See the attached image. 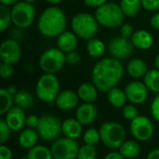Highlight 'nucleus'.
<instances>
[{"instance_id": "nucleus-21", "label": "nucleus", "mask_w": 159, "mask_h": 159, "mask_svg": "<svg viewBox=\"0 0 159 159\" xmlns=\"http://www.w3.org/2000/svg\"><path fill=\"white\" fill-rule=\"evenodd\" d=\"M62 133L65 137L76 140L82 133V125L76 118H68L62 122Z\"/></svg>"}, {"instance_id": "nucleus-51", "label": "nucleus", "mask_w": 159, "mask_h": 159, "mask_svg": "<svg viewBox=\"0 0 159 159\" xmlns=\"http://www.w3.org/2000/svg\"><path fill=\"white\" fill-rule=\"evenodd\" d=\"M48 3H50V4H58V3H60L61 0H46Z\"/></svg>"}, {"instance_id": "nucleus-22", "label": "nucleus", "mask_w": 159, "mask_h": 159, "mask_svg": "<svg viewBox=\"0 0 159 159\" xmlns=\"http://www.w3.org/2000/svg\"><path fill=\"white\" fill-rule=\"evenodd\" d=\"M98 89L93 83L85 82L78 87L77 95L84 102L93 103L98 97Z\"/></svg>"}, {"instance_id": "nucleus-8", "label": "nucleus", "mask_w": 159, "mask_h": 159, "mask_svg": "<svg viewBox=\"0 0 159 159\" xmlns=\"http://www.w3.org/2000/svg\"><path fill=\"white\" fill-rule=\"evenodd\" d=\"M66 63L65 53L58 48H50L43 52L39 59V66L46 74H55Z\"/></svg>"}, {"instance_id": "nucleus-40", "label": "nucleus", "mask_w": 159, "mask_h": 159, "mask_svg": "<svg viewBox=\"0 0 159 159\" xmlns=\"http://www.w3.org/2000/svg\"><path fill=\"white\" fill-rule=\"evenodd\" d=\"M151 114L153 117L159 122V93L154 98L151 103Z\"/></svg>"}, {"instance_id": "nucleus-5", "label": "nucleus", "mask_w": 159, "mask_h": 159, "mask_svg": "<svg viewBox=\"0 0 159 159\" xmlns=\"http://www.w3.org/2000/svg\"><path fill=\"white\" fill-rule=\"evenodd\" d=\"M99 131L102 143L109 149H119L126 141L125 128L117 122L107 121L100 127Z\"/></svg>"}, {"instance_id": "nucleus-17", "label": "nucleus", "mask_w": 159, "mask_h": 159, "mask_svg": "<svg viewBox=\"0 0 159 159\" xmlns=\"http://www.w3.org/2000/svg\"><path fill=\"white\" fill-rule=\"evenodd\" d=\"M98 116V109L93 103L84 102L79 105L75 112V118L81 123L82 126L92 124Z\"/></svg>"}, {"instance_id": "nucleus-6", "label": "nucleus", "mask_w": 159, "mask_h": 159, "mask_svg": "<svg viewBox=\"0 0 159 159\" xmlns=\"http://www.w3.org/2000/svg\"><path fill=\"white\" fill-rule=\"evenodd\" d=\"M59 79L54 74H44L36 82L35 94L37 98L48 103L55 102L57 96L60 93Z\"/></svg>"}, {"instance_id": "nucleus-48", "label": "nucleus", "mask_w": 159, "mask_h": 159, "mask_svg": "<svg viewBox=\"0 0 159 159\" xmlns=\"http://www.w3.org/2000/svg\"><path fill=\"white\" fill-rule=\"evenodd\" d=\"M1 4L2 5H5V6H13L15 5L16 3L19 2V0H0Z\"/></svg>"}, {"instance_id": "nucleus-34", "label": "nucleus", "mask_w": 159, "mask_h": 159, "mask_svg": "<svg viewBox=\"0 0 159 159\" xmlns=\"http://www.w3.org/2000/svg\"><path fill=\"white\" fill-rule=\"evenodd\" d=\"M97 157V150L95 146L84 144L79 147L78 154L76 159H96Z\"/></svg>"}, {"instance_id": "nucleus-29", "label": "nucleus", "mask_w": 159, "mask_h": 159, "mask_svg": "<svg viewBox=\"0 0 159 159\" xmlns=\"http://www.w3.org/2000/svg\"><path fill=\"white\" fill-rule=\"evenodd\" d=\"M25 159H53L51 150L44 145H35L28 150Z\"/></svg>"}, {"instance_id": "nucleus-12", "label": "nucleus", "mask_w": 159, "mask_h": 159, "mask_svg": "<svg viewBox=\"0 0 159 159\" xmlns=\"http://www.w3.org/2000/svg\"><path fill=\"white\" fill-rule=\"evenodd\" d=\"M133 44L131 40L123 36H116L108 43V51L112 58L117 60H125L129 58L133 51Z\"/></svg>"}, {"instance_id": "nucleus-27", "label": "nucleus", "mask_w": 159, "mask_h": 159, "mask_svg": "<svg viewBox=\"0 0 159 159\" xmlns=\"http://www.w3.org/2000/svg\"><path fill=\"white\" fill-rule=\"evenodd\" d=\"M87 52L92 58H100L105 51V46L103 42L98 38H91L87 41Z\"/></svg>"}, {"instance_id": "nucleus-23", "label": "nucleus", "mask_w": 159, "mask_h": 159, "mask_svg": "<svg viewBox=\"0 0 159 159\" xmlns=\"http://www.w3.org/2000/svg\"><path fill=\"white\" fill-rule=\"evenodd\" d=\"M127 71L129 75L133 78H142L144 77L147 70V65L144 61L142 59H132L129 61L127 65Z\"/></svg>"}, {"instance_id": "nucleus-43", "label": "nucleus", "mask_w": 159, "mask_h": 159, "mask_svg": "<svg viewBox=\"0 0 159 159\" xmlns=\"http://www.w3.org/2000/svg\"><path fill=\"white\" fill-rule=\"evenodd\" d=\"M0 159H12V151L4 144L0 146Z\"/></svg>"}, {"instance_id": "nucleus-36", "label": "nucleus", "mask_w": 159, "mask_h": 159, "mask_svg": "<svg viewBox=\"0 0 159 159\" xmlns=\"http://www.w3.org/2000/svg\"><path fill=\"white\" fill-rule=\"evenodd\" d=\"M11 131L12 130L7 126V124L5 121V119L1 118L0 119V143L1 144H4V143L8 140Z\"/></svg>"}, {"instance_id": "nucleus-16", "label": "nucleus", "mask_w": 159, "mask_h": 159, "mask_svg": "<svg viewBox=\"0 0 159 159\" xmlns=\"http://www.w3.org/2000/svg\"><path fill=\"white\" fill-rule=\"evenodd\" d=\"M79 97L77 92L72 89H65L59 93L55 100V105L61 111H71L76 107Z\"/></svg>"}, {"instance_id": "nucleus-42", "label": "nucleus", "mask_w": 159, "mask_h": 159, "mask_svg": "<svg viewBox=\"0 0 159 159\" xmlns=\"http://www.w3.org/2000/svg\"><path fill=\"white\" fill-rule=\"evenodd\" d=\"M133 27L131 24L129 23H124L122 24L121 26V29H120V34H121V36L123 37H126V38H129L132 36L133 34Z\"/></svg>"}, {"instance_id": "nucleus-31", "label": "nucleus", "mask_w": 159, "mask_h": 159, "mask_svg": "<svg viewBox=\"0 0 159 159\" xmlns=\"http://www.w3.org/2000/svg\"><path fill=\"white\" fill-rule=\"evenodd\" d=\"M14 96L7 90V89H0V114L6 115L13 106Z\"/></svg>"}, {"instance_id": "nucleus-10", "label": "nucleus", "mask_w": 159, "mask_h": 159, "mask_svg": "<svg viewBox=\"0 0 159 159\" xmlns=\"http://www.w3.org/2000/svg\"><path fill=\"white\" fill-rule=\"evenodd\" d=\"M50 150L53 159H76L79 145L75 140L64 137L54 141Z\"/></svg>"}, {"instance_id": "nucleus-1", "label": "nucleus", "mask_w": 159, "mask_h": 159, "mask_svg": "<svg viewBox=\"0 0 159 159\" xmlns=\"http://www.w3.org/2000/svg\"><path fill=\"white\" fill-rule=\"evenodd\" d=\"M124 75V66L120 60L105 58L99 61L91 73L92 83L99 91L108 92L119 83Z\"/></svg>"}, {"instance_id": "nucleus-7", "label": "nucleus", "mask_w": 159, "mask_h": 159, "mask_svg": "<svg viewBox=\"0 0 159 159\" xmlns=\"http://www.w3.org/2000/svg\"><path fill=\"white\" fill-rule=\"evenodd\" d=\"M62 122L53 115H43L36 129L39 137L47 142H54L62 133Z\"/></svg>"}, {"instance_id": "nucleus-44", "label": "nucleus", "mask_w": 159, "mask_h": 159, "mask_svg": "<svg viewBox=\"0 0 159 159\" xmlns=\"http://www.w3.org/2000/svg\"><path fill=\"white\" fill-rule=\"evenodd\" d=\"M107 0H84L85 4L88 7H99L102 5L105 4Z\"/></svg>"}, {"instance_id": "nucleus-53", "label": "nucleus", "mask_w": 159, "mask_h": 159, "mask_svg": "<svg viewBox=\"0 0 159 159\" xmlns=\"http://www.w3.org/2000/svg\"><path fill=\"white\" fill-rule=\"evenodd\" d=\"M70 1H76V0H70Z\"/></svg>"}, {"instance_id": "nucleus-39", "label": "nucleus", "mask_w": 159, "mask_h": 159, "mask_svg": "<svg viewBox=\"0 0 159 159\" xmlns=\"http://www.w3.org/2000/svg\"><path fill=\"white\" fill-rule=\"evenodd\" d=\"M142 6L148 11H157L159 9V0H142Z\"/></svg>"}, {"instance_id": "nucleus-33", "label": "nucleus", "mask_w": 159, "mask_h": 159, "mask_svg": "<svg viewBox=\"0 0 159 159\" xmlns=\"http://www.w3.org/2000/svg\"><path fill=\"white\" fill-rule=\"evenodd\" d=\"M83 140H84L85 144L95 146L101 141V135H100L99 129H94V128H90L87 129L83 135Z\"/></svg>"}, {"instance_id": "nucleus-49", "label": "nucleus", "mask_w": 159, "mask_h": 159, "mask_svg": "<svg viewBox=\"0 0 159 159\" xmlns=\"http://www.w3.org/2000/svg\"><path fill=\"white\" fill-rule=\"evenodd\" d=\"M7 90H8L13 96L18 92V89H17V88H16L15 86H10V87H8V88H7Z\"/></svg>"}, {"instance_id": "nucleus-35", "label": "nucleus", "mask_w": 159, "mask_h": 159, "mask_svg": "<svg viewBox=\"0 0 159 159\" xmlns=\"http://www.w3.org/2000/svg\"><path fill=\"white\" fill-rule=\"evenodd\" d=\"M122 114H123V116H124L125 119H128V120H130V121L133 120L134 118H136L139 116L138 110L133 104H126L123 107Z\"/></svg>"}, {"instance_id": "nucleus-37", "label": "nucleus", "mask_w": 159, "mask_h": 159, "mask_svg": "<svg viewBox=\"0 0 159 159\" xmlns=\"http://www.w3.org/2000/svg\"><path fill=\"white\" fill-rule=\"evenodd\" d=\"M14 74V67L13 64L2 62L0 65V76L3 79L10 78Z\"/></svg>"}, {"instance_id": "nucleus-46", "label": "nucleus", "mask_w": 159, "mask_h": 159, "mask_svg": "<svg viewBox=\"0 0 159 159\" xmlns=\"http://www.w3.org/2000/svg\"><path fill=\"white\" fill-rule=\"evenodd\" d=\"M104 159H126L119 152H111L108 153Z\"/></svg>"}, {"instance_id": "nucleus-52", "label": "nucleus", "mask_w": 159, "mask_h": 159, "mask_svg": "<svg viewBox=\"0 0 159 159\" xmlns=\"http://www.w3.org/2000/svg\"><path fill=\"white\" fill-rule=\"evenodd\" d=\"M22 1H25V2H29V3H33V2H34L35 0H22Z\"/></svg>"}, {"instance_id": "nucleus-13", "label": "nucleus", "mask_w": 159, "mask_h": 159, "mask_svg": "<svg viewBox=\"0 0 159 159\" xmlns=\"http://www.w3.org/2000/svg\"><path fill=\"white\" fill-rule=\"evenodd\" d=\"M0 57L3 62L15 64L21 58V48L14 38H7L0 45Z\"/></svg>"}, {"instance_id": "nucleus-2", "label": "nucleus", "mask_w": 159, "mask_h": 159, "mask_svg": "<svg viewBox=\"0 0 159 159\" xmlns=\"http://www.w3.org/2000/svg\"><path fill=\"white\" fill-rule=\"evenodd\" d=\"M67 24L64 12L58 7H47L39 16L37 29L46 37H58L65 31Z\"/></svg>"}, {"instance_id": "nucleus-14", "label": "nucleus", "mask_w": 159, "mask_h": 159, "mask_svg": "<svg viewBox=\"0 0 159 159\" xmlns=\"http://www.w3.org/2000/svg\"><path fill=\"white\" fill-rule=\"evenodd\" d=\"M148 90L145 84L141 81H131L125 88L127 99L133 104L144 102L148 97Z\"/></svg>"}, {"instance_id": "nucleus-3", "label": "nucleus", "mask_w": 159, "mask_h": 159, "mask_svg": "<svg viewBox=\"0 0 159 159\" xmlns=\"http://www.w3.org/2000/svg\"><path fill=\"white\" fill-rule=\"evenodd\" d=\"M72 31L80 38L89 40L95 37L99 29V22L95 16L88 12L76 14L71 21Z\"/></svg>"}, {"instance_id": "nucleus-11", "label": "nucleus", "mask_w": 159, "mask_h": 159, "mask_svg": "<svg viewBox=\"0 0 159 159\" xmlns=\"http://www.w3.org/2000/svg\"><path fill=\"white\" fill-rule=\"evenodd\" d=\"M129 129L136 140L146 142L150 140L154 134V124L149 117L145 116H138L130 121Z\"/></svg>"}, {"instance_id": "nucleus-50", "label": "nucleus", "mask_w": 159, "mask_h": 159, "mask_svg": "<svg viewBox=\"0 0 159 159\" xmlns=\"http://www.w3.org/2000/svg\"><path fill=\"white\" fill-rule=\"evenodd\" d=\"M155 66H156L157 69L159 70V53L156 56V58H155Z\"/></svg>"}, {"instance_id": "nucleus-32", "label": "nucleus", "mask_w": 159, "mask_h": 159, "mask_svg": "<svg viewBox=\"0 0 159 159\" xmlns=\"http://www.w3.org/2000/svg\"><path fill=\"white\" fill-rule=\"evenodd\" d=\"M12 22L11 17V8L8 6L0 5V31L4 32L8 28L10 23Z\"/></svg>"}, {"instance_id": "nucleus-25", "label": "nucleus", "mask_w": 159, "mask_h": 159, "mask_svg": "<svg viewBox=\"0 0 159 159\" xmlns=\"http://www.w3.org/2000/svg\"><path fill=\"white\" fill-rule=\"evenodd\" d=\"M119 153L128 159H132L137 157L141 153V145L139 143L133 140L125 141L122 145L119 147Z\"/></svg>"}, {"instance_id": "nucleus-9", "label": "nucleus", "mask_w": 159, "mask_h": 159, "mask_svg": "<svg viewBox=\"0 0 159 159\" xmlns=\"http://www.w3.org/2000/svg\"><path fill=\"white\" fill-rule=\"evenodd\" d=\"M12 23L20 29L29 27L34 20L35 9L32 3L19 1L11 7Z\"/></svg>"}, {"instance_id": "nucleus-26", "label": "nucleus", "mask_w": 159, "mask_h": 159, "mask_svg": "<svg viewBox=\"0 0 159 159\" xmlns=\"http://www.w3.org/2000/svg\"><path fill=\"white\" fill-rule=\"evenodd\" d=\"M34 103V98L32 93L25 89L18 90L14 95V104L23 110L30 109Z\"/></svg>"}, {"instance_id": "nucleus-18", "label": "nucleus", "mask_w": 159, "mask_h": 159, "mask_svg": "<svg viewBox=\"0 0 159 159\" xmlns=\"http://www.w3.org/2000/svg\"><path fill=\"white\" fill-rule=\"evenodd\" d=\"M77 37L73 31H64L57 37V48L64 53L73 51L77 46Z\"/></svg>"}, {"instance_id": "nucleus-24", "label": "nucleus", "mask_w": 159, "mask_h": 159, "mask_svg": "<svg viewBox=\"0 0 159 159\" xmlns=\"http://www.w3.org/2000/svg\"><path fill=\"white\" fill-rule=\"evenodd\" d=\"M108 102L115 108H123L127 102V95L125 90L115 87L107 92Z\"/></svg>"}, {"instance_id": "nucleus-47", "label": "nucleus", "mask_w": 159, "mask_h": 159, "mask_svg": "<svg viewBox=\"0 0 159 159\" xmlns=\"http://www.w3.org/2000/svg\"><path fill=\"white\" fill-rule=\"evenodd\" d=\"M146 159H159V149L152 150L146 157Z\"/></svg>"}, {"instance_id": "nucleus-4", "label": "nucleus", "mask_w": 159, "mask_h": 159, "mask_svg": "<svg viewBox=\"0 0 159 159\" xmlns=\"http://www.w3.org/2000/svg\"><path fill=\"white\" fill-rule=\"evenodd\" d=\"M124 16L120 5L113 2H106L97 7L95 12V17L99 24L106 28H116L122 25Z\"/></svg>"}, {"instance_id": "nucleus-28", "label": "nucleus", "mask_w": 159, "mask_h": 159, "mask_svg": "<svg viewBox=\"0 0 159 159\" xmlns=\"http://www.w3.org/2000/svg\"><path fill=\"white\" fill-rule=\"evenodd\" d=\"M143 83L147 89L155 93H159V70L152 69L149 70L143 77Z\"/></svg>"}, {"instance_id": "nucleus-45", "label": "nucleus", "mask_w": 159, "mask_h": 159, "mask_svg": "<svg viewBox=\"0 0 159 159\" xmlns=\"http://www.w3.org/2000/svg\"><path fill=\"white\" fill-rule=\"evenodd\" d=\"M150 22H151V25L154 29L159 31V13H156L152 16Z\"/></svg>"}, {"instance_id": "nucleus-19", "label": "nucleus", "mask_w": 159, "mask_h": 159, "mask_svg": "<svg viewBox=\"0 0 159 159\" xmlns=\"http://www.w3.org/2000/svg\"><path fill=\"white\" fill-rule=\"evenodd\" d=\"M130 40L134 46L139 49H148L153 46L154 37L151 33L146 30H138L135 31L130 37Z\"/></svg>"}, {"instance_id": "nucleus-15", "label": "nucleus", "mask_w": 159, "mask_h": 159, "mask_svg": "<svg viewBox=\"0 0 159 159\" xmlns=\"http://www.w3.org/2000/svg\"><path fill=\"white\" fill-rule=\"evenodd\" d=\"M4 119L12 131L21 130L23 127L26 126V116L24 110L18 106H13L5 115Z\"/></svg>"}, {"instance_id": "nucleus-20", "label": "nucleus", "mask_w": 159, "mask_h": 159, "mask_svg": "<svg viewBox=\"0 0 159 159\" xmlns=\"http://www.w3.org/2000/svg\"><path fill=\"white\" fill-rule=\"evenodd\" d=\"M39 138L40 137L35 129L27 128L20 131L18 138V143L21 148L25 150H30L37 144V141Z\"/></svg>"}, {"instance_id": "nucleus-38", "label": "nucleus", "mask_w": 159, "mask_h": 159, "mask_svg": "<svg viewBox=\"0 0 159 159\" xmlns=\"http://www.w3.org/2000/svg\"><path fill=\"white\" fill-rule=\"evenodd\" d=\"M65 59H66V62L68 64L75 65L80 61L81 57H80V54L77 51L73 50V51H70L68 53H65Z\"/></svg>"}, {"instance_id": "nucleus-41", "label": "nucleus", "mask_w": 159, "mask_h": 159, "mask_svg": "<svg viewBox=\"0 0 159 159\" xmlns=\"http://www.w3.org/2000/svg\"><path fill=\"white\" fill-rule=\"evenodd\" d=\"M40 122V117L36 115H30L26 116V126L31 129H37Z\"/></svg>"}, {"instance_id": "nucleus-30", "label": "nucleus", "mask_w": 159, "mask_h": 159, "mask_svg": "<svg viewBox=\"0 0 159 159\" xmlns=\"http://www.w3.org/2000/svg\"><path fill=\"white\" fill-rule=\"evenodd\" d=\"M142 6V0H121L120 7L125 16L135 17Z\"/></svg>"}]
</instances>
